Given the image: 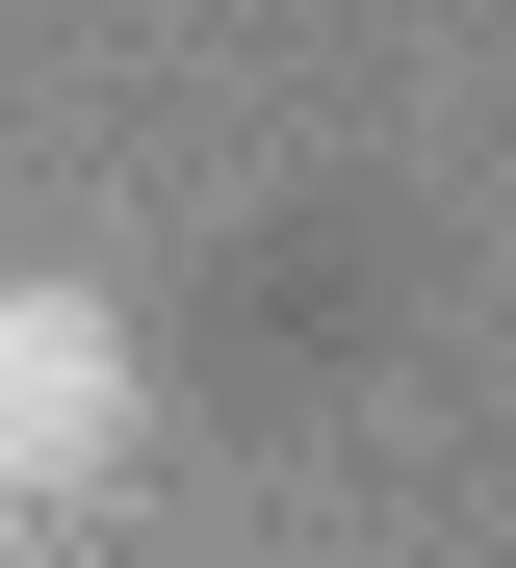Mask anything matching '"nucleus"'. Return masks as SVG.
I'll return each mask as SVG.
<instances>
[{
	"label": "nucleus",
	"instance_id": "obj_1",
	"mask_svg": "<svg viewBox=\"0 0 516 568\" xmlns=\"http://www.w3.org/2000/svg\"><path fill=\"white\" fill-rule=\"evenodd\" d=\"M130 311H103V284H0V517H52V491H103V465H130Z\"/></svg>",
	"mask_w": 516,
	"mask_h": 568
},
{
	"label": "nucleus",
	"instance_id": "obj_2",
	"mask_svg": "<svg viewBox=\"0 0 516 568\" xmlns=\"http://www.w3.org/2000/svg\"><path fill=\"white\" fill-rule=\"evenodd\" d=\"M0 568H27V517H0Z\"/></svg>",
	"mask_w": 516,
	"mask_h": 568
}]
</instances>
